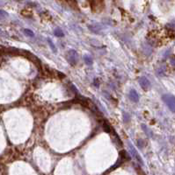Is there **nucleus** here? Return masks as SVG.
I'll list each match as a JSON object with an SVG mask.
<instances>
[{
    "mask_svg": "<svg viewBox=\"0 0 175 175\" xmlns=\"http://www.w3.org/2000/svg\"><path fill=\"white\" fill-rule=\"evenodd\" d=\"M54 33H55L56 36H57V37H62V36H63V32H62V30H61L60 28H56V29H55Z\"/></svg>",
    "mask_w": 175,
    "mask_h": 175,
    "instance_id": "423d86ee",
    "label": "nucleus"
},
{
    "mask_svg": "<svg viewBox=\"0 0 175 175\" xmlns=\"http://www.w3.org/2000/svg\"><path fill=\"white\" fill-rule=\"evenodd\" d=\"M129 98L135 102H138V100H139V95H138L137 92H136V90L133 89L129 92Z\"/></svg>",
    "mask_w": 175,
    "mask_h": 175,
    "instance_id": "39448f33",
    "label": "nucleus"
},
{
    "mask_svg": "<svg viewBox=\"0 0 175 175\" xmlns=\"http://www.w3.org/2000/svg\"><path fill=\"white\" fill-rule=\"evenodd\" d=\"M129 148H130V151H131V154H132V156H133L134 158H136V160H137L138 162H139L141 165H143V159H142V158L140 157L139 156V154L136 152V150L135 148H134V146L132 145H130L129 144Z\"/></svg>",
    "mask_w": 175,
    "mask_h": 175,
    "instance_id": "20e7f679",
    "label": "nucleus"
},
{
    "mask_svg": "<svg viewBox=\"0 0 175 175\" xmlns=\"http://www.w3.org/2000/svg\"><path fill=\"white\" fill-rule=\"evenodd\" d=\"M78 53L74 50H70L67 53V60L71 66H74L78 62Z\"/></svg>",
    "mask_w": 175,
    "mask_h": 175,
    "instance_id": "f03ea898",
    "label": "nucleus"
},
{
    "mask_svg": "<svg viewBox=\"0 0 175 175\" xmlns=\"http://www.w3.org/2000/svg\"><path fill=\"white\" fill-rule=\"evenodd\" d=\"M138 82H139L140 86H141L143 90H148L149 88H150V82L147 78H145V77H141V78H139Z\"/></svg>",
    "mask_w": 175,
    "mask_h": 175,
    "instance_id": "7ed1b4c3",
    "label": "nucleus"
},
{
    "mask_svg": "<svg viewBox=\"0 0 175 175\" xmlns=\"http://www.w3.org/2000/svg\"><path fill=\"white\" fill-rule=\"evenodd\" d=\"M171 61H172V65H173L174 67H175V58H174V57H172V58L171 59Z\"/></svg>",
    "mask_w": 175,
    "mask_h": 175,
    "instance_id": "9d476101",
    "label": "nucleus"
},
{
    "mask_svg": "<svg viewBox=\"0 0 175 175\" xmlns=\"http://www.w3.org/2000/svg\"><path fill=\"white\" fill-rule=\"evenodd\" d=\"M24 32H25V33L27 34V36H29V37H34V32H33L32 31L28 30V29H25V30H24Z\"/></svg>",
    "mask_w": 175,
    "mask_h": 175,
    "instance_id": "0eeeda50",
    "label": "nucleus"
},
{
    "mask_svg": "<svg viewBox=\"0 0 175 175\" xmlns=\"http://www.w3.org/2000/svg\"><path fill=\"white\" fill-rule=\"evenodd\" d=\"M49 45H50L51 48H52V49H53V50H54V51H56V47H55V46L53 45V44H52V42H51V40H49Z\"/></svg>",
    "mask_w": 175,
    "mask_h": 175,
    "instance_id": "1a4fd4ad",
    "label": "nucleus"
},
{
    "mask_svg": "<svg viewBox=\"0 0 175 175\" xmlns=\"http://www.w3.org/2000/svg\"><path fill=\"white\" fill-rule=\"evenodd\" d=\"M162 99H163L164 102L167 105V107L170 109L171 111L175 113V96H173L172 95L166 94V95H164L162 96Z\"/></svg>",
    "mask_w": 175,
    "mask_h": 175,
    "instance_id": "f257e3e1",
    "label": "nucleus"
},
{
    "mask_svg": "<svg viewBox=\"0 0 175 175\" xmlns=\"http://www.w3.org/2000/svg\"><path fill=\"white\" fill-rule=\"evenodd\" d=\"M84 60H85L86 64H92L93 63V60H92L91 57H84Z\"/></svg>",
    "mask_w": 175,
    "mask_h": 175,
    "instance_id": "6e6552de",
    "label": "nucleus"
}]
</instances>
